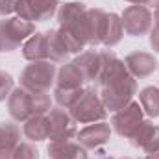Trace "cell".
<instances>
[{
    "label": "cell",
    "instance_id": "cell-20",
    "mask_svg": "<svg viewBox=\"0 0 159 159\" xmlns=\"http://www.w3.org/2000/svg\"><path fill=\"white\" fill-rule=\"evenodd\" d=\"M139 102L143 111L148 117H159V89L157 87H144L139 94Z\"/></svg>",
    "mask_w": 159,
    "mask_h": 159
},
{
    "label": "cell",
    "instance_id": "cell-29",
    "mask_svg": "<svg viewBox=\"0 0 159 159\" xmlns=\"http://www.w3.org/2000/svg\"><path fill=\"white\" fill-rule=\"evenodd\" d=\"M154 22H156V24L159 26V7L156 9V11H154Z\"/></svg>",
    "mask_w": 159,
    "mask_h": 159
},
{
    "label": "cell",
    "instance_id": "cell-8",
    "mask_svg": "<svg viewBox=\"0 0 159 159\" xmlns=\"http://www.w3.org/2000/svg\"><path fill=\"white\" fill-rule=\"evenodd\" d=\"M57 11V0H20L19 2V17L30 22L48 20Z\"/></svg>",
    "mask_w": 159,
    "mask_h": 159
},
{
    "label": "cell",
    "instance_id": "cell-7",
    "mask_svg": "<svg viewBox=\"0 0 159 159\" xmlns=\"http://www.w3.org/2000/svg\"><path fill=\"white\" fill-rule=\"evenodd\" d=\"M115 131L122 137H131L135 133V129L143 124V107L137 102H129L126 107H122L120 111L115 113V117L111 120Z\"/></svg>",
    "mask_w": 159,
    "mask_h": 159
},
{
    "label": "cell",
    "instance_id": "cell-19",
    "mask_svg": "<svg viewBox=\"0 0 159 159\" xmlns=\"http://www.w3.org/2000/svg\"><path fill=\"white\" fill-rule=\"evenodd\" d=\"M20 143V128L15 122H0V148L15 150Z\"/></svg>",
    "mask_w": 159,
    "mask_h": 159
},
{
    "label": "cell",
    "instance_id": "cell-23",
    "mask_svg": "<svg viewBox=\"0 0 159 159\" xmlns=\"http://www.w3.org/2000/svg\"><path fill=\"white\" fill-rule=\"evenodd\" d=\"M13 159H39V152L30 143H19L13 150Z\"/></svg>",
    "mask_w": 159,
    "mask_h": 159
},
{
    "label": "cell",
    "instance_id": "cell-16",
    "mask_svg": "<svg viewBox=\"0 0 159 159\" xmlns=\"http://www.w3.org/2000/svg\"><path fill=\"white\" fill-rule=\"evenodd\" d=\"M22 133L26 139L30 141H44L48 139L50 135V122L46 115H35L32 119H28L24 122V128H22Z\"/></svg>",
    "mask_w": 159,
    "mask_h": 159
},
{
    "label": "cell",
    "instance_id": "cell-13",
    "mask_svg": "<svg viewBox=\"0 0 159 159\" xmlns=\"http://www.w3.org/2000/svg\"><path fill=\"white\" fill-rule=\"evenodd\" d=\"M22 56L28 61H46V59H50L46 34H34L30 39L24 43Z\"/></svg>",
    "mask_w": 159,
    "mask_h": 159
},
{
    "label": "cell",
    "instance_id": "cell-32",
    "mask_svg": "<svg viewBox=\"0 0 159 159\" xmlns=\"http://www.w3.org/2000/svg\"><path fill=\"white\" fill-rule=\"evenodd\" d=\"M102 159H113V157H102Z\"/></svg>",
    "mask_w": 159,
    "mask_h": 159
},
{
    "label": "cell",
    "instance_id": "cell-3",
    "mask_svg": "<svg viewBox=\"0 0 159 159\" xmlns=\"http://www.w3.org/2000/svg\"><path fill=\"white\" fill-rule=\"evenodd\" d=\"M35 34L34 22L22 17H7L0 20V48L6 52L17 50L22 43L30 39Z\"/></svg>",
    "mask_w": 159,
    "mask_h": 159
},
{
    "label": "cell",
    "instance_id": "cell-17",
    "mask_svg": "<svg viewBox=\"0 0 159 159\" xmlns=\"http://www.w3.org/2000/svg\"><path fill=\"white\" fill-rule=\"evenodd\" d=\"M56 81H57L59 89H78V87H81V83L85 80H83V74L80 72L78 65L72 61V63H67L61 67L59 76Z\"/></svg>",
    "mask_w": 159,
    "mask_h": 159
},
{
    "label": "cell",
    "instance_id": "cell-1",
    "mask_svg": "<svg viewBox=\"0 0 159 159\" xmlns=\"http://www.w3.org/2000/svg\"><path fill=\"white\" fill-rule=\"evenodd\" d=\"M7 109L15 122H26L35 115H46L52 109V102L46 93H30L20 87L9 94Z\"/></svg>",
    "mask_w": 159,
    "mask_h": 159
},
{
    "label": "cell",
    "instance_id": "cell-33",
    "mask_svg": "<svg viewBox=\"0 0 159 159\" xmlns=\"http://www.w3.org/2000/svg\"><path fill=\"white\" fill-rule=\"evenodd\" d=\"M120 159H131V157H120Z\"/></svg>",
    "mask_w": 159,
    "mask_h": 159
},
{
    "label": "cell",
    "instance_id": "cell-18",
    "mask_svg": "<svg viewBox=\"0 0 159 159\" xmlns=\"http://www.w3.org/2000/svg\"><path fill=\"white\" fill-rule=\"evenodd\" d=\"M124 35V30H122V22H120V17L115 13H107V20H106V32H104V41L102 44L106 46H115L119 44L120 39Z\"/></svg>",
    "mask_w": 159,
    "mask_h": 159
},
{
    "label": "cell",
    "instance_id": "cell-6",
    "mask_svg": "<svg viewBox=\"0 0 159 159\" xmlns=\"http://www.w3.org/2000/svg\"><path fill=\"white\" fill-rule=\"evenodd\" d=\"M48 122H50V135L48 139L52 143H61V141H70L78 135L76 120L72 119L63 107H52L48 113Z\"/></svg>",
    "mask_w": 159,
    "mask_h": 159
},
{
    "label": "cell",
    "instance_id": "cell-24",
    "mask_svg": "<svg viewBox=\"0 0 159 159\" xmlns=\"http://www.w3.org/2000/svg\"><path fill=\"white\" fill-rule=\"evenodd\" d=\"M11 93H13V78L7 72L0 70V102L9 98Z\"/></svg>",
    "mask_w": 159,
    "mask_h": 159
},
{
    "label": "cell",
    "instance_id": "cell-11",
    "mask_svg": "<svg viewBox=\"0 0 159 159\" xmlns=\"http://www.w3.org/2000/svg\"><path fill=\"white\" fill-rule=\"evenodd\" d=\"M104 61H106L104 50L102 52L85 50V52H81V56H80L74 63L78 65L80 72L83 74V80L85 81H98L100 74H102V69H104Z\"/></svg>",
    "mask_w": 159,
    "mask_h": 159
},
{
    "label": "cell",
    "instance_id": "cell-27",
    "mask_svg": "<svg viewBox=\"0 0 159 159\" xmlns=\"http://www.w3.org/2000/svg\"><path fill=\"white\" fill-rule=\"evenodd\" d=\"M0 159H13V150L0 148Z\"/></svg>",
    "mask_w": 159,
    "mask_h": 159
},
{
    "label": "cell",
    "instance_id": "cell-34",
    "mask_svg": "<svg viewBox=\"0 0 159 159\" xmlns=\"http://www.w3.org/2000/svg\"><path fill=\"white\" fill-rule=\"evenodd\" d=\"M0 50H2V48H0Z\"/></svg>",
    "mask_w": 159,
    "mask_h": 159
},
{
    "label": "cell",
    "instance_id": "cell-14",
    "mask_svg": "<svg viewBox=\"0 0 159 159\" xmlns=\"http://www.w3.org/2000/svg\"><path fill=\"white\" fill-rule=\"evenodd\" d=\"M50 159H87V150L74 141H61L48 144Z\"/></svg>",
    "mask_w": 159,
    "mask_h": 159
},
{
    "label": "cell",
    "instance_id": "cell-21",
    "mask_svg": "<svg viewBox=\"0 0 159 159\" xmlns=\"http://www.w3.org/2000/svg\"><path fill=\"white\" fill-rule=\"evenodd\" d=\"M85 11H87V7H85V4H81V2H70V4L61 6L59 11H57L59 26H70V24H74Z\"/></svg>",
    "mask_w": 159,
    "mask_h": 159
},
{
    "label": "cell",
    "instance_id": "cell-25",
    "mask_svg": "<svg viewBox=\"0 0 159 159\" xmlns=\"http://www.w3.org/2000/svg\"><path fill=\"white\" fill-rule=\"evenodd\" d=\"M20 0H0V17H7L11 13H17Z\"/></svg>",
    "mask_w": 159,
    "mask_h": 159
},
{
    "label": "cell",
    "instance_id": "cell-30",
    "mask_svg": "<svg viewBox=\"0 0 159 159\" xmlns=\"http://www.w3.org/2000/svg\"><path fill=\"white\" fill-rule=\"evenodd\" d=\"M146 159H159V152H154V154H148Z\"/></svg>",
    "mask_w": 159,
    "mask_h": 159
},
{
    "label": "cell",
    "instance_id": "cell-4",
    "mask_svg": "<svg viewBox=\"0 0 159 159\" xmlns=\"http://www.w3.org/2000/svg\"><path fill=\"white\" fill-rule=\"evenodd\" d=\"M107 109L102 104V98L96 96L93 89H85L80 100L70 107V117L80 124H93L106 120Z\"/></svg>",
    "mask_w": 159,
    "mask_h": 159
},
{
    "label": "cell",
    "instance_id": "cell-10",
    "mask_svg": "<svg viewBox=\"0 0 159 159\" xmlns=\"http://www.w3.org/2000/svg\"><path fill=\"white\" fill-rule=\"evenodd\" d=\"M131 144L144 154L159 152V126L148 120H143V124L135 129V133L129 137Z\"/></svg>",
    "mask_w": 159,
    "mask_h": 159
},
{
    "label": "cell",
    "instance_id": "cell-15",
    "mask_svg": "<svg viewBox=\"0 0 159 159\" xmlns=\"http://www.w3.org/2000/svg\"><path fill=\"white\" fill-rule=\"evenodd\" d=\"M46 37H48V52H50V61L54 63H65L72 52L69 50V44L63 39V34L61 30H50L46 32Z\"/></svg>",
    "mask_w": 159,
    "mask_h": 159
},
{
    "label": "cell",
    "instance_id": "cell-12",
    "mask_svg": "<svg viewBox=\"0 0 159 159\" xmlns=\"http://www.w3.org/2000/svg\"><path fill=\"white\" fill-rule=\"evenodd\" d=\"M124 65L128 69V72L133 78H148L156 69H157V61L152 54L148 52H133L129 56H126Z\"/></svg>",
    "mask_w": 159,
    "mask_h": 159
},
{
    "label": "cell",
    "instance_id": "cell-2",
    "mask_svg": "<svg viewBox=\"0 0 159 159\" xmlns=\"http://www.w3.org/2000/svg\"><path fill=\"white\" fill-rule=\"evenodd\" d=\"M56 80L54 61H30L20 74V87L30 93H48Z\"/></svg>",
    "mask_w": 159,
    "mask_h": 159
},
{
    "label": "cell",
    "instance_id": "cell-26",
    "mask_svg": "<svg viewBox=\"0 0 159 159\" xmlns=\"http://www.w3.org/2000/svg\"><path fill=\"white\" fill-rule=\"evenodd\" d=\"M150 44L156 52H159V26H156V30H152L150 34Z\"/></svg>",
    "mask_w": 159,
    "mask_h": 159
},
{
    "label": "cell",
    "instance_id": "cell-5",
    "mask_svg": "<svg viewBox=\"0 0 159 159\" xmlns=\"http://www.w3.org/2000/svg\"><path fill=\"white\" fill-rule=\"evenodd\" d=\"M120 22H122L124 34H128L131 37H141V35H144L152 30L154 15L143 4H131L124 9V13L120 17Z\"/></svg>",
    "mask_w": 159,
    "mask_h": 159
},
{
    "label": "cell",
    "instance_id": "cell-9",
    "mask_svg": "<svg viewBox=\"0 0 159 159\" xmlns=\"http://www.w3.org/2000/svg\"><path fill=\"white\" fill-rule=\"evenodd\" d=\"M111 135V126L102 120V122H93V124H85L83 129L78 131V143L85 150H94L102 144H106L109 141Z\"/></svg>",
    "mask_w": 159,
    "mask_h": 159
},
{
    "label": "cell",
    "instance_id": "cell-28",
    "mask_svg": "<svg viewBox=\"0 0 159 159\" xmlns=\"http://www.w3.org/2000/svg\"><path fill=\"white\" fill-rule=\"evenodd\" d=\"M146 6H152V7H159V0H146Z\"/></svg>",
    "mask_w": 159,
    "mask_h": 159
},
{
    "label": "cell",
    "instance_id": "cell-31",
    "mask_svg": "<svg viewBox=\"0 0 159 159\" xmlns=\"http://www.w3.org/2000/svg\"><path fill=\"white\" fill-rule=\"evenodd\" d=\"M126 2H129V4H146V0H126Z\"/></svg>",
    "mask_w": 159,
    "mask_h": 159
},
{
    "label": "cell",
    "instance_id": "cell-22",
    "mask_svg": "<svg viewBox=\"0 0 159 159\" xmlns=\"http://www.w3.org/2000/svg\"><path fill=\"white\" fill-rule=\"evenodd\" d=\"M83 91L85 89H81V87H78V89H59V87H56L54 94H56V100H57V104L61 107L70 109L80 100V96L83 94Z\"/></svg>",
    "mask_w": 159,
    "mask_h": 159
}]
</instances>
